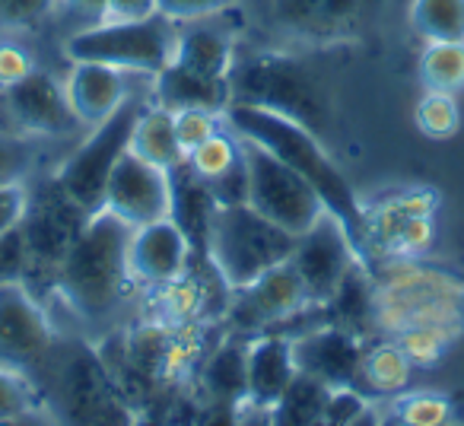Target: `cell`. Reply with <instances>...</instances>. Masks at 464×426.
I'll return each instance as SVG.
<instances>
[{
    "label": "cell",
    "mask_w": 464,
    "mask_h": 426,
    "mask_svg": "<svg viewBox=\"0 0 464 426\" xmlns=\"http://www.w3.org/2000/svg\"><path fill=\"white\" fill-rule=\"evenodd\" d=\"M226 124H229L242 140H252L258 147L271 150L277 160H284L290 169H296L305 181L318 191L331 213L343 223L350 242L360 252V261L366 265V246H362V200L341 172L331 153L324 150L322 137L312 128H305L296 118H286L280 111L261 109L248 102H229L226 109Z\"/></svg>",
    "instance_id": "1"
},
{
    "label": "cell",
    "mask_w": 464,
    "mask_h": 426,
    "mask_svg": "<svg viewBox=\"0 0 464 426\" xmlns=\"http://www.w3.org/2000/svg\"><path fill=\"white\" fill-rule=\"evenodd\" d=\"M130 233L134 227H128L102 207L86 217L83 229L73 239L61 265L54 293L86 322L111 318V312L128 296L134 284L128 265Z\"/></svg>",
    "instance_id": "2"
},
{
    "label": "cell",
    "mask_w": 464,
    "mask_h": 426,
    "mask_svg": "<svg viewBox=\"0 0 464 426\" xmlns=\"http://www.w3.org/2000/svg\"><path fill=\"white\" fill-rule=\"evenodd\" d=\"M436 324L464 334V277L420 258H388L372 267V328L398 334Z\"/></svg>",
    "instance_id": "3"
},
{
    "label": "cell",
    "mask_w": 464,
    "mask_h": 426,
    "mask_svg": "<svg viewBox=\"0 0 464 426\" xmlns=\"http://www.w3.org/2000/svg\"><path fill=\"white\" fill-rule=\"evenodd\" d=\"M293 248H296V236L261 217L252 204L217 207L213 213L207 261L229 293L255 284L267 271L290 261Z\"/></svg>",
    "instance_id": "4"
},
{
    "label": "cell",
    "mask_w": 464,
    "mask_h": 426,
    "mask_svg": "<svg viewBox=\"0 0 464 426\" xmlns=\"http://www.w3.org/2000/svg\"><path fill=\"white\" fill-rule=\"evenodd\" d=\"M86 217L90 213H83L67 198L64 188L54 181V175L26 188V207H23V217L16 223L23 236V252H26L23 284L39 299L54 293L61 265H64L77 233L83 229Z\"/></svg>",
    "instance_id": "5"
},
{
    "label": "cell",
    "mask_w": 464,
    "mask_h": 426,
    "mask_svg": "<svg viewBox=\"0 0 464 426\" xmlns=\"http://www.w3.org/2000/svg\"><path fill=\"white\" fill-rule=\"evenodd\" d=\"M179 26L162 14L143 20H99L67 39L64 54L71 64H105L121 73L156 77L172 61Z\"/></svg>",
    "instance_id": "6"
},
{
    "label": "cell",
    "mask_w": 464,
    "mask_h": 426,
    "mask_svg": "<svg viewBox=\"0 0 464 426\" xmlns=\"http://www.w3.org/2000/svg\"><path fill=\"white\" fill-rule=\"evenodd\" d=\"M439 191L432 188H394L362 200V246L372 271L388 258H423L436 239Z\"/></svg>",
    "instance_id": "7"
},
{
    "label": "cell",
    "mask_w": 464,
    "mask_h": 426,
    "mask_svg": "<svg viewBox=\"0 0 464 426\" xmlns=\"http://www.w3.org/2000/svg\"><path fill=\"white\" fill-rule=\"evenodd\" d=\"M232 102L261 105L296 118L318 134L328 121V99L303 61L290 54H252L232 67Z\"/></svg>",
    "instance_id": "8"
},
{
    "label": "cell",
    "mask_w": 464,
    "mask_h": 426,
    "mask_svg": "<svg viewBox=\"0 0 464 426\" xmlns=\"http://www.w3.org/2000/svg\"><path fill=\"white\" fill-rule=\"evenodd\" d=\"M248 169V204L286 229L290 236H303L328 207L318 198V191L271 150L258 147L252 140H242Z\"/></svg>",
    "instance_id": "9"
},
{
    "label": "cell",
    "mask_w": 464,
    "mask_h": 426,
    "mask_svg": "<svg viewBox=\"0 0 464 426\" xmlns=\"http://www.w3.org/2000/svg\"><path fill=\"white\" fill-rule=\"evenodd\" d=\"M137 105L124 102L115 115H109L102 124H96V134L71 153V160L54 172V181L64 188V194L80 207L83 213L102 210L105 185L115 169V162L124 156L130 143V128L137 121Z\"/></svg>",
    "instance_id": "10"
},
{
    "label": "cell",
    "mask_w": 464,
    "mask_h": 426,
    "mask_svg": "<svg viewBox=\"0 0 464 426\" xmlns=\"http://www.w3.org/2000/svg\"><path fill=\"white\" fill-rule=\"evenodd\" d=\"M385 0H274L277 29L303 45L331 48L356 42L375 26Z\"/></svg>",
    "instance_id": "11"
},
{
    "label": "cell",
    "mask_w": 464,
    "mask_h": 426,
    "mask_svg": "<svg viewBox=\"0 0 464 426\" xmlns=\"http://www.w3.org/2000/svg\"><path fill=\"white\" fill-rule=\"evenodd\" d=\"M58 334L42 299L23 280L0 286V366L20 375H39Z\"/></svg>",
    "instance_id": "12"
},
{
    "label": "cell",
    "mask_w": 464,
    "mask_h": 426,
    "mask_svg": "<svg viewBox=\"0 0 464 426\" xmlns=\"http://www.w3.org/2000/svg\"><path fill=\"white\" fill-rule=\"evenodd\" d=\"M290 261L315 309L328 305L347 280V274L356 265H362L343 223L331 210H324L303 236H296V248H293Z\"/></svg>",
    "instance_id": "13"
},
{
    "label": "cell",
    "mask_w": 464,
    "mask_h": 426,
    "mask_svg": "<svg viewBox=\"0 0 464 426\" xmlns=\"http://www.w3.org/2000/svg\"><path fill=\"white\" fill-rule=\"evenodd\" d=\"M309 309H315V305H312L296 267H293V261H284L255 284L236 290V299L226 309V318H229L232 331L261 334V331H271L274 324L290 322V318L303 315Z\"/></svg>",
    "instance_id": "14"
},
{
    "label": "cell",
    "mask_w": 464,
    "mask_h": 426,
    "mask_svg": "<svg viewBox=\"0 0 464 426\" xmlns=\"http://www.w3.org/2000/svg\"><path fill=\"white\" fill-rule=\"evenodd\" d=\"M169 204H172V191H169L166 169L124 150V156L111 169L109 185H105V210L137 229L147 223L166 220Z\"/></svg>",
    "instance_id": "15"
},
{
    "label": "cell",
    "mask_w": 464,
    "mask_h": 426,
    "mask_svg": "<svg viewBox=\"0 0 464 426\" xmlns=\"http://www.w3.org/2000/svg\"><path fill=\"white\" fill-rule=\"evenodd\" d=\"M362 334L334 322H322L318 328L293 337V356H296L299 375L322 382L328 388L360 385L362 363Z\"/></svg>",
    "instance_id": "16"
},
{
    "label": "cell",
    "mask_w": 464,
    "mask_h": 426,
    "mask_svg": "<svg viewBox=\"0 0 464 426\" xmlns=\"http://www.w3.org/2000/svg\"><path fill=\"white\" fill-rule=\"evenodd\" d=\"M0 102H4V111L14 121V128L26 131V134L61 137L71 134L80 124L64 83H58L52 73L39 71V67L26 80L0 92Z\"/></svg>",
    "instance_id": "17"
},
{
    "label": "cell",
    "mask_w": 464,
    "mask_h": 426,
    "mask_svg": "<svg viewBox=\"0 0 464 426\" xmlns=\"http://www.w3.org/2000/svg\"><path fill=\"white\" fill-rule=\"evenodd\" d=\"M198 258L191 248V242L185 239L179 227L172 220H156L147 227H137L130 233L128 246V265L134 284L143 286H162L169 280H175L181 271H188V265Z\"/></svg>",
    "instance_id": "18"
},
{
    "label": "cell",
    "mask_w": 464,
    "mask_h": 426,
    "mask_svg": "<svg viewBox=\"0 0 464 426\" xmlns=\"http://www.w3.org/2000/svg\"><path fill=\"white\" fill-rule=\"evenodd\" d=\"M248 398L246 407L271 413L274 404L286 394V388L293 385V379L299 375L296 356H293V337L286 334H255L248 341Z\"/></svg>",
    "instance_id": "19"
},
{
    "label": "cell",
    "mask_w": 464,
    "mask_h": 426,
    "mask_svg": "<svg viewBox=\"0 0 464 426\" xmlns=\"http://www.w3.org/2000/svg\"><path fill=\"white\" fill-rule=\"evenodd\" d=\"M169 191H172L169 220L185 233L194 255L207 258V239H210V223L217 213V200H213L210 188L188 166V160H181L179 166L169 169Z\"/></svg>",
    "instance_id": "20"
},
{
    "label": "cell",
    "mask_w": 464,
    "mask_h": 426,
    "mask_svg": "<svg viewBox=\"0 0 464 426\" xmlns=\"http://www.w3.org/2000/svg\"><path fill=\"white\" fill-rule=\"evenodd\" d=\"M67 99L83 124H102L128 102V73L105 64H80L71 67V77L64 83Z\"/></svg>",
    "instance_id": "21"
},
{
    "label": "cell",
    "mask_w": 464,
    "mask_h": 426,
    "mask_svg": "<svg viewBox=\"0 0 464 426\" xmlns=\"http://www.w3.org/2000/svg\"><path fill=\"white\" fill-rule=\"evenodd\" d=\"M248 341L229 337V341L217 344L213 350H207L204 363L198 369V388L200 398L210 401L217 407H246L248 398Z\"/></svg>",
    "instance_id": "22"
},
{
    "label": "cell",
    "mask_w": 464,
    "mask_h": 426,
    "mask_svg": "<svg viewBox=\"0 0 464 426\" xmlns=\"http://www.w3.org/2000/svg\"><path fill=\"white\" fill-rule=\"evenodd\" d=\"M172 64L200 73V77L232 83V67H236L232 35L223 33L219 26H204V20L181 23L179 39H175Z\"/></svg>",
    "instance_id": "23"
},
{
    "label": "cell",
    "mask_w": 464,
    "mask_h": 426,
    "mask_svg": "<svg viewBox=\"0 0 464 426\" xmlns=\"http://www.w3.org/2000/svg\"><path fill=\"white\" fill-rule=\"evenodd\" d=\"M153 92H156V105H162L169 111L210 109L226 115V109L232 102V83L200 77V73L185 71V67L172 64V61L153 77Z\"/></svg>",
    "instance_id": "24"
},
{
    "label": "cell",
    "mask_w": 464,
    "mask_h": 426,
    "mask_svg": "<svg viewBox=\"0 0 464 426\" xmlns=\"http://www.w3.org/2000/svg\"><path fill=\"white\" fill-rule=\"evenodd\" d=\"M198 258L188 265L175 280L162 286H153V322L166 324V328H179V324L204 322L207 315V296H210V284H204L198 267Z\"/></svg>",
    "instance_id": "25"
},
{
    "label": "cell",
    "mask_w": 464,
    "mask_h": 426,
    "mask_svg": "<svg viewBox=\"0 0 464 426\" xmlns=\"http://www.w3.org/2000/svg\"><path fill=\"white\" fill-rule=\"evenodd\" d=\"M128 150L140 160L153 162L160 169H172L179 166L185 156L179 150V137H175V115L162 105L153 109H140L137 111V121L130 128V143Z\"/></svg>",
    "instance_id": "26"
},
{
    "label": "cell",
    "mask_w": 464,
    "mask_h": 426,
    "mask_svg": "<svg viewBox=\"0 0 464 426\" xmlns=\"http://www.w3.org/2000/svg\"><path fill=\"white\" fill-rule=\"evenodd\" d=\"M411 373L413 363L407 360V353L392 334L362 347L360 385H366L372 394H401L411 385Z\"/></svg>",
    "instance_id": "27"
},
{
    "label": "cell",
    "mask_w": 464,
    "mask_h": 426,
    "mask_svg": "<svg viewBox=\"0 0 464 426\" xmlns=\"http://www.w3.org/2000/svg\"><path fill=\"white\" fill-rule=\"evenodd\" d=\"M407 20L426 45L464 42V0H413Z\"/></svg>",
    "instance_id": "28"
},
{
    "label": "cell",
    "mask_w": 464,
    "mask_h": 426,
    "mask_svg": "<svg viewBox=\"0 0 464 426\" xmlns=\"http://www.w3.org/2000/svg\"><path fill=\"white\" fill-rule=\"evenodd\" d=\"M420 83L458 96L464 90V42H430L420 54Z\"/></svg>",
    "instance_id": "29"
},
{
    "label": "cell",
    "mask_w": 464,
    "mask_h": 426,
    "mask_svg": "<svg viewBox=\"0 0 464 426\" xmlns=\"http://www.w3.org/2000/svg\"><path fill=\"white\" fill-rule=\"evenodd\" d=\"M324 398H328V385L309 379V375H296L293 385L286 388V394L274 404V411L267 417L277 420V423H293V426L322 423Z\"/></svg>",
    "instance_id": "30"
},
{
    "label": "cell",
    "mask_w": 464,
    "mask_h": 426,
    "mask_svg": "<svg viewBox=\"0 0 464 426\" xmlns=\"http://www.w3.org/2000/svg\"><path fill=\"white\" fill-rule=\"evenodd\" d=\"M392 337L407 353V360L413 363V369H426V366L442 363L445 353L455 347V341L461 334H455V331H449V328H436V324H413V328H404Z\"/></svg>",
    "instance_id": "31"
},
{
    "label": "cell",
    "mask_w": 464,
    "mask_h": 426,
    "mask_svg": "<svg viewBox=\"0 0 464 426\" xmlns=\"http://www.w3.org/2000/svg\"><path fill=\"white\" fill-rule=\"evenodd\" d=\"M413 121H417L420 134L430 140H449L461 128V109H458L455 92H436L426 90L420 96L417 109H413Z\"/></svg>",
    "instance_id": "32"
},
{
    "label": "cell",
    "mask_w": 464,
    "mask_h": 426,
    "mask_svg": "<svg viewBox=\"0 0 464 426\" xmlns=\"http://www.w3.org/2000/svg\"><path fill=\"white\" fill-rule=\"evenodd\" d=\"M242 156H246V150H242V137L236 134V131L226 134V131L219 128L217 134L207 137L198 150H191L185 160H188V166L200 175V179L210 181V179H217V175L229 172L232 166H239Z\"/></svg>",
    "instance_id": "33"
},
{
    "label": "cell",
    "mask_w": 464,
    "mask_h": 426,
    "mask_svg": "<svg viewBox=\"0 0 464 426\" xmlns=\"http://www.w3.org/2000/svg\"><path fill=\"white\" fill-rule=\"evenodd\" d=\"M394 420L407 426H442L451 420V401L442 392H401L394 394Z\"/></svg>",
    "instance_id": "34"
},
{
    "label": "cell",
    "mask_w": 464,
    "mask_h": 426,
    "mask_svg": "<svg viewBox=\"0 0 464 426\" xmlns=\"http://www.w3.org/2000/svg\"><path fill=\"white\" fill-rule=\"evenodd\" d=\"M172 115H175V137H179L181 156L198 150L200 143L217 134L226 121L223 111H210V109H181V111H172Z\"/></svg>",
    "instance_id": "35"
},
{
    "label": "cell",
    "mask_w": 464,
    "mask_h": 426,
    "mask_svg": "<svg viewBox=\"0 0 464 426\" xmlns=\"http://www.w3.org/2000/svg\"><path fill=\"white\" fill-rule=\"evenodd\" d=\"M369 404H372V401H369L356 385L328 388V398H324V411H322V423H334V426L360 423V420H366Z\"/></svg>",
    "instance_id": "36"
},
{
    "label": "cell",
    "mask_w": 464,
    "mask_h": 426,
    "mask_svg": "<svg viewBox=\"0 0 464 426\" xmlns=\"http://www.w3.org/2000/svg\"><path fill=\"white\" fill-rule=\"evenodd\" d=\"M64 4L67 0H0V29H35Z\"/></svg>",
    "instance_id": "37"
},
{
    "label": "cell",
    "mask_w": 464,
    "mask_h": 426,
    "mask_svg": "<svg viewBox=\"0 0 464 426\" xmlns=\"http://www.w3.org/2000/svg\"><path fill=\"white\" fill-rule=\"evenodd\" d=\"M35 394L26 375L14 373V369L0 366V423L4 420H20L33 411Z\"/></svg>",
    "instance_id": "38"
},
{
    "label": "cell",
    "mask_w": 464,
    "mask_h": 426,
    "mask_svg": "<svg viewBox=\"0 0 464 426\" xmlns=\"http://www.w3.org/2000/svg\"><path fill=\"white\" fill-rule=\"evenodd\" d=\"M232 4H239V0H156V10L175 26H181V23L210 20V16L229 10Z\"/></svg>",
    "instance_id": "39"
},
{
    "label": "cell",
    "mask_w": 464,
    "mask_h": 426,
    "mask_svg": "<svg viewBox=\"0 0 464 426\" xmlns=\"http://www.w3.org/2000/svg\"><path fill=\"white\" fill-rule=\"evenodd\" d=\"M246 150V147H242ZM217 207H232V204H248V169H246V156H242L239 166H232L229 172L217 175V179L207 181Z\"/></svg>",
    "instance_id": "40"
},
{
    "label": "cell",
    "mask_w": 464,
    "mask_h": 426,
    "mask_svg": "<svg viewBox=\"0 0 464 426\" xmlns=\"http://www.w3.org/2000/svg\"><path fill=\"white\" fill-rule=\"evenodd\" d=\"M35 71L33 54L16 42H0V92L16 86Z\"/></svg>",
    "instance_id": "41"
},
{
    "label": "cell",
    "mask_w": 464,
    "mask_h": 426,
    "mask_svg": "<svg viewBox=\"0 0 464 426\" xmlns=\"http://www.w3.org/2000/svg\"><path fill=\"white\" fill-rule=\"evenodd\" d=\"M23 274H26V252H23L20 227H14L0 236V286L16 284Z\"/></svg>",
    "instance_id": "42"
},
{
    "label": "cell",
    "mask_w": 464,
    "mask_h": 426,
    "mask_svg": "<svg viewBox=\"0 0 464 426\" xmlns=\"http://www.w3.org/2000/svg\"><path fill=\"white\" fill-rule=\"evenodd\" d=\"M29 166V153L16 137L0 134V185H10V181H20L23 172Z\"/></svg>",
    "instance_id": "43"
},
{
    "label": "cell",
    "mask_w": 464,
    "mask_h": 426,
    "mask_svg": "<svg viewBox=\"0 0 464 426\" xmlns=\"http://www.w3.org/2000/svg\"><path fill=\"white\" fill-rule=\"evenodd\" d=\"M23 207H26V185H23V181L0 185V236L20 223Z\"/></svg>",
    "instance_id": "44"
},
{
    "label": "cell",
    "mask_w": 464,
    "mask_h": 426,
    "mask_svg": "<svg viewBox=\"0 0 464 426\" xmlns=\"http://www.w3.org/2000/svg\"><path fill=\"white\" fill-rule=\"evenodd\" d=\"M160 14L156 0H109V16L105 20H143V16Z\"/></svg>",
    "instance_id": "45"
},
{
    "label": "cell",
    "mask_w": 464,
    "mask_h": 426,
    "mask_svg": "<svg viewBox=\"0 0 464 426\" xmlns=\"http://www.w3.org/2000/svg\"><path fill=\"white\" fill-rule=\"evenodd\" d=\"M67 4H73V10L83 14L86 20H92V23L109 16V0H67Z\"/></svg>",
    "instance_id": "46"
}]
</instances>
